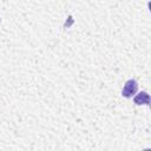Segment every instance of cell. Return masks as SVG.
Segmentation results:
<instances>
[{"mask_svg": "<svg viewBox=\"0 0 151 151\" xmlns=\"http://www.w3.org/2000/svg\"><path fill=\"white\" fill-rule=\"evenodd\" d=\"M137 90H138V83L133 79H130L125 83L124 85V88L122 91V94L125 97V98H131L133 94L137 93Z\"/></svg>", "mask_w": 151, "mask_h": 151, "instance_id": "1", "label": "cell"}, {"mask_svg": "<svg viewBox=\"0 0 151 151\" xmlns=\"http://www.w3.org/2000/svg\"><path fill=\"white\" fill-rule=\"evenodd\" d=\"M134 104H137V105H142V104H144V105H149V103H150V97H149V94L146 93V92H140V93H138L136 97H134Z\"/></svg>", "mask_w": 151, "mask_h": 151, "instance_id": "2", "label": "cell"}]
</instances>
